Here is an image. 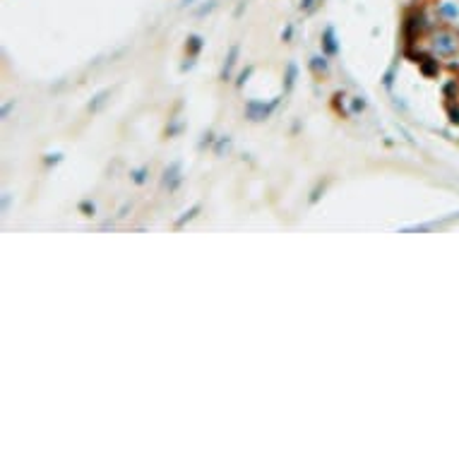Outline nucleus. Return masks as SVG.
<instances>
[{
  "mask_svg": "<svg viewBox=\"0 0 459 459\" xmlns=\"http://www.w3.org/2000/svg\"><path fill=\"white\" fill-rule=\"evenodd\" d=\"M236 56H238V46H231V53H229V61H226V65H224V77H229V72H231V67H233V63H236Z\"/></svg>",
  "mask_w": 459,
  "mask_h": 459,
  "instance_id": "nucleus-3",
  "label": "nucleus"
},
{
  "mask_svg": "<svg viewBox=\"0 0 459 459\" xmlns=\"http://www.w3.org/2000/svg\"><path fill=\"white\" fill-rule=\"evenodd\" d=\"M135 181H137V183H142V181H144V168H142V171H137V173H135Z\"/></svg>",
  "mask_w": 459,
  "mask_h": 459,
  "instance_id": "nucleus-5",
  "label": "nucleus"
},
{
  "mask_svg": "<svg viewBox=\"0 0 459 459\" xmlns=\"http://www.w3.org/2000/svg\"><path fill=\"white\" fill-rule=\"evenodd\" d=\"M435 48H438V53H452V51H455V41H452V36L440 34V36L435 39Z\"/></svg>",
  "mask_w": 459,
  "mask_h": 459,
  "instance_id": "nucleus-2",
  "label": "nucleus"
},
{
  "mask_svg": "<svg viewBox=\"0 0 459 459\" xmlns=\"http://www.w3.org/2000/svg\"><path fill=\"white\" fill-rule=\"evenodd\" d=\"M310 2H313V0H303V7H308V5H310Z\"/></svg>",
  "mask_w": 459,
  "mask_h": 459,
  "instance_id": "nucleus-6",
  "label": "nucleus"
},
{
  "mask_svg": "<svg viewBox=\"0 0 459 459\" xmlns=\"http://www.w3.org/2000/svg\"><path fill=\"white\" fill-rule=\"evenodd\" d=\"M269 111H272V106H264L260 101H250V104H248V116H250V121H262V118L269 116Z\"/></svg>",
  "mask_w": 459,
  "mask_h": 459,
  "instance_id": "nucleus-1",
  "label": "nucleus"
},
{
  "mask_svg": "<svg viewBox=\"0 0 459 459\" xmlns=\"http://www.w3.org/2000/svg\"><path fill=\"white\" fill-rule=\"evenodd\" d=\"M197 209H199V207H193L190 212H185V216H181V219H178V226H183V224H185V219H193V216H195V212H197Z\"/></svg>",
  "mask_w": 459,
  "mask_h": 459,
  "instance_id": "nucleus-4",
  "label": "nucleus"
},
{
  "mask_svg": "<svg viewBox=\"0 0 459 459\" xmlns=\"http://www.w3.org/2000/svg\"><path fill=\"white\" fill-rule=\"evenodd\" d=\"M190 2H193V0H183V5H190Z\"/></svg>",
  "mask_w": 459,
  "mask_h": 459,
  "instance_id": "nucleus-7",
  "label": "nucleus"
}]
</instances>
